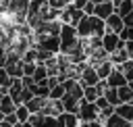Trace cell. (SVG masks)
I'll use <instances>...</instances> for the list:
<instances>
[{"mask_svg": "<svg viewBox=\"0 0 133 127\" xmlns=\"http://www.w3.org/2000/svg\"><path fill=\"white\" fill-rule=\"evenodd\" d=\"M114 10H116L118 15H123V17H125V15H129V12L133 10V0H123Z\"/></svg>", "mask_w": 133, "mask_h": 127, "instance_id": "cell-26", "label": "cell"}, {"mask_svg": "<svg viewBox=\"0 0 133 127\" xmlns=\"http://www.w3.org/2000/svg\"><path fill=\"white\" fill-rule=\"evenodd\" d=\"M108 104H110V102H108V100H106V96H104V94H102V96H98V98H96V106H98V108H100V110H102V108H106V106H108Z\"/></svg>", "mask_w": 133, "mask_h": 127, "instance_id": "cell-31", "label": "cell"}, {"mask_svg": "<svg viewBox=\"0 0 133 127\" xmlns=\"http://www.w3.org/2000/svg\"><path fill=\"white\" fill-rule=\"evenodd\" d=\"M15 108H17V104L10 98V94H0V110L4 115H8V112H15Z\"/></svg>", "mask_w": 133, "mask_h": 127, "instance_id": "cell-18", "label": "cell"}, {"mask_svg": "<svg viewBox=\"0 0 133 127\" xmlns=\"http://www.w3.org/2000/svg\"><path fill=\"white\" fill-rule=\"evenodd\" d=\"M121 46H125L123 37H121L116 31H108V29H106V33L102 35V48L110 54V52H114V50L121 48Z\"/></svg>", "mask_w": 133, "mask_h": 127, "instance_id": "cell-7", "label": "cell"}, {"mask_svg": "<svg viewBox=\"0 0 133 127\" xmlns=\"http://www.w3.org/2000/svg\"><path fill=\"white\" fill-rule=\"evenodd\" d=\"M104 96H106V100H108V102H110L112 106L121 104V100H118V90H116V87H106Z\"/></svg>", "mask_w": 133, "mask_h": 127, "instance_id": "cell-24", "label": "cell"}, {"mask_svg": "<svg viewBox=\"0 0 133 127\" xmlns=\"http://www.w3.org/2000/svg\"><path fill=\"white\" fill-rule=\"evenodd\" d=\"M62 96H64V85H62V83H56L54 87H50V96H48V98L58 100V98H62Z\"/></svg>", "mask_w": 133, "mask_h": 127, "instance_id": "cell-27", "label": "cell"}, {"mask_svg": "<svg viewBox=\"0 0 133 127\" xmlns=\"http://www.w3.org/2000/svg\"><path fill=\"white\" fill-rule=\"evenodd\" d=\"M108 58H110V60L114 62V67H116V65H123V62L129 58V54H127L125 46H121V48H116L114 52H110V54H108Z\"/></svg>", "mask_w": 133, "mask_h": 127, "instance_id": "cell-19", "label": "cell"}, {"mask_svg": "<svg viewBox=\"0 0 133 127\" xmlns=\"http://www.w3.org/2000/svg\"><path fill=\"white\" fill-rule=\"evenodd\" d=\"M118 35L123 37V42H129V40H133V27H131V25H125V27H123V31H121Z\"/></svg>", "mask_w": 133, "mask_h": 127, "instance_id": "cell-28", "label": "cell"}, {"mask_svg": "<svg viewBox=\"0 0 133 127\" xmlns=\"http://www.w3.org/2000/svg\"><path fill=\"white\" fill-rule=\"evenodd\" d=\"M114 112L133 123V102H121V104H116L114 106Z\"/></svg>", "mask_w": 133, "mask_h": 127, "instance_id": "cell-16", "label": "cell"}, {"mask_svg": "<svg viewBox=\"0 0 133 127\" xmlns=\"http://www.w3.org/2000/svg\"><path fill=\"white\" fill-rule=\"evenodd\" d=\"M35 81H42V79H46L48 77V69H46V65L44 62H37V67H35V71H33V75H31Z\"/></svg>", "mask_w": 133, "mask_h": 127, "instance_id": "cell-25", "label": "cell"}, {"mask_svg": "<svg viewBox=\"0 0 133 127\" xmlns=\"http://www.w3.org/2000/svg\"><path fill=\"white\" fill-rule=\"evenodd\" d=\"M91 2H96V4H98V2H108V0H91Z\"/></svg>", "mask_w": 133, "mask_h": 127, "instance_id": "cell-37", "label": "cell"}, {"mask_svg": "<svg viewBox=\"0 0 133 127\" xmlns=\"http://www.w3.org/2000/svg\"><path fill=\"white\" fill-rule=\"evenodd\" d=\"M123 27H125V17L118 15V12L114 10V12L106 19V29H108V31H116V33H121Z\"/></svg>", "mask_w": 133, "mask_h": 127, "instance_id": "cell-11", "label": "cell"}, {"mask_svg": "<svg viewBox=\"0 0 133 127\" xmlns=\"http://www.w3.org/2000/svg\"><path fill=\"white\" fill-rule=\"evenodd\" d=\"M77 117H79V121H96L100 117V108L96 106V102H87L85 98H81Z\"/></svg>", "mask_w": 133, "mask_h": 127, "instance_id": "cell-4", "label": "cell"}, {"mask_svg": "<svg viewBox=\"0 0 133 127\" xmlns=\"http://www.w3.org/2000/svg\"><path fill=\"white\" fill-rule=\"evenodd\" d=\"M98 96H100V94H98L96 85H83V98H85L87 102H96Z\"/></svg>", "mask_w": 133, "mask_h": 127, "instance_id": "cell-23", "label": "cell"}, {"mask_svg": "<svg viewBox=\"0 0 133 127\" xmlns=\"http://www.w3.org/2000/svg\"><path fill=\"white\" fill-rule=\"evenodd\" d=\"M35 46L50 52V54H58L60 52V37L50 35V33H39V35H35Z\"/></svg>", "mask_w": 133, "mask_h": 127, "instance_id": "cell-3", "label": "cell"}, {"mask_svg": "<svg viewBox=\"0 0 133 127\" xmlns=\"http://www.w3.org/2000/svg\"><path fill=\"white\" fill-rule=\"evenodd\" d=\"M2 119H4V112H2V110H0V121H2Z\"/></svg>", "mask_w": 133, "mask_h": 127, "instance_id": "cell-38", "label": "cell"}, {"mask_svg": "<svg viewBox=\"0 0 133 127\" xmlns=\"http://www.w3.org/2000/svg\"><path fill=\"white\" fill-rule=\"evenodd\" d=\"M114 12V2L112 0H108V2H98L96 6H94V15H98L100 19H108L110 15Z\"/></svg>", "mask_w": 133, "mask_h": 127, "instance_id": "cell-12", "label": "cell"}, {"mask_svg": "<svg viewBox=\"0 0 133 127\" xmlns=\"http://www.w3.org/2000/svg\"><path fill=\"white\" fill-rule=\"evenodd\" d=\"M116 90H118V100L121 102H133V90L129 87V83H125Z\"/></svg>", "mask_w": 133, "mask_h": 127, "instance_id": "cell-20", "label": "cell"}, {"mask_svg": "<svg viewBox=\"0 0 133 127\" xmlns=\"http://www.w3.org/2000/svg\"><path fill=\"white\" fill-rule=\"evenodd\" d=\"M112 112H114V106H112V104H108L106 108H102V110H100V117H98V119H100V121L104 123V121H106V119H108V117H110Z\"/></svg>", "mask_w": 133, "mask_h": 127, "instance_id": "cell-29", "label": "cell"}, {"mask_svg": "<svg viewBox=\"0 0 133 127\" xmlns=\"http://www.w3.org/2000/svg\"><path fill=\"white\" fill-rule=\"evenodd\" d=\"M94 67H96V71H98V75H100V79H106V77L110 75V71L114 69V62H112L110 58H104V60H100V62H96Z\"/></svg>", "mask_w": 133, "mask_h": 127, "instance_id": "cell-15", "label": "cell"}, {"mask_svg": "<svg viewBox=\"0 0 133 127\" xmlns=\"http://www.w3.org/2000/svg\"><path fill=\"white\" fill-rule=\"evenodd\" d=\"M100 81V75L96 71V67L91 62H85L81 67V73H79V83L81 85H96Z\"/></svg>", "mask_w": 133, "mask_h": 127, "instance_id": "cell-6", "label": "cell"}, {"mask_svg": "<svg viewBox=\"0 0 133 127\" xmlns=\"http://www.w3.org/2000/svg\"><path fill=\"white\" fill-rule=\"evenodd\" d=\"M94 6H96V2L87 0V2H85V6H83V12H85V15H94Z\"/></svg>", "mask_w": 133, "mask_h": 127, "instance_id": "cell-32", "label": "cell"}, {"mask_svg": "<svg viewBox=\"0 0 133 127\" xmlns=\"http://www.w3.org/2000/svg\"><path fill=\"white\" fill-rule=\"evenodd\" d=\"M112 2H114V8H116V6H118V4L123 2V0H112Z\"/></svg>", "mask_w": 133, "mask_h": 127, "instance_id": "cell-36", "label": "cell"}, {"mask_svg": "<svg viewBox=\"0 0 133 127\" xmlns=\"http://www.w3.org/2000/svg\"><path fill=\"white\" fill-rule=\"evenodd\" d=\"M73 0H48V4L52 6V8H58V10H62L66 4H71Z\"/></svg>", "mask_w": 133, "mask_h": 127, "instance_id": "cell-30", "label": "cell"}, {"mask_svg": "<svg viewBox=\"0 0 133 127\" xmlns=\"http://www.w3.org/2000/svg\"><path fill=\"white\" fill-rule=\"evenodd\" d=\"M133 123L131 121H127V119H123L121 115H116V112H112L106 121H104V127H131Z\"/></svg>", "mask_w": 133, "mask_h": 127, "instance_id": "cell-17", "label": "cell"}, {"mask_svg": "<svg viewBox=\"0 0 133 127\" xmlns=\"http://www.w3.org/2000/svg\"><path fill=\"white\" fill-rule=\"evenodd\" d=\"M58 37H60V52L62 54H69L73 48H77L81 44V37L77 33V27L75 25H69V23H62Z\"/></svg>", "mask_w": 133, "mask_h": 127, "instance_id": "cell-2", "label": "cell"}, {"mask_svg": "<svg viewBox=\"0 0 133 127\" xmlns=\"http://www.w3.org/2000/svg\"><path fill=\"white\" fill-rule=\"evenodd\" d=\"M129 87H131V90H133V81H129Z\"/></svg>", "mask_w": 133, "mask_h": 127, "instance_id": "cell-39", "label": "cell"}, {"mask_svg": "<svg viewBox=\"0 0 133 127\" xmlns=\"http://www.w3.org/2000/svg\"><path fill=\"white\" fill-rule=\"evenodd\" d=\"M46 104H48V98H42V96H31V98L25 102V106H27L31 112H42V110L46 108Z\"/></svg>", "mask_w": 133, "mask_h": 127, "instance_id": "cell-14", "label": "cell"}, {"mask_svg": "<svg viewBox=\"0 0 133 127\" xmlns=\"http://www.w3.org/2000/svg\"><path fill=\"white\" fill-rule=\"evenodd\" d=\"M106 83H108V87H121V85H125V83H129V81H127L125 73H123L118 67H114V69L110 71V75L106 77Z\"/></svg>", "mask_w": 133, "mask_h": 127, "instance_id": "cell-10", "label": "cell"}, {"mask_svg": "<svg viewBox=\"0 0 133 127\" xmlns=\"http://www.w3.org/2000/svg\"><path fill=\"white\" fill-rule=\"evenodd\" d=\"M125 25H131V27H133V10H131L129 15H125Z\"/></svg>", "mask_w": 133, "mask_h": 127, "instance_id": "cell-34", "label": "cell"}, {"mask_svg": "<svg viewBox=\"0 0 133 127\" xmlns=\"http://www.w3.org/2000/svg\"><path fill=\"white\" fill-rule=\"evenodd\" d=\"M15 115H17V121H19V123H25V121H29L31 110H29L25 104H19V106L15 108Z\"/></svg>", "mask_w": 133, "mask_h": 127, "instance_id": "cell-21", "label": "cell"}, {"mask_svg": "<svg viewBox=\"0 0 133 127\" xmlns=\"http://www.w3.org/2000/svg\"><path fill=\"white\" fill-rule=\"evenodd\" d=\"M125 50H127V54H129V58H133V40H129V42H125Z\"/></svg>", "mask_w": 133, "mask_h": 127, "instance_id": "cell-33", "label": "cell"}, {"mask_svg": "<svg viewBox=\"0 0 133 127\" xmlns=\"http://www.w3.org/2000/svg\"><path fill=\"white\" fill-rule=\"evenodd\" d=\"M85 2H87V0H73V4H75L77 8H83V6H85Z\"/></svg>", "mask_w": 133, "mask_h": 127, "instance_id": "cell-35", "label": "cell"}, {"mask_svg": "<svg viewBox=\"0 0 133 127\" xmlns=\"http://www.w3.org/2000/svg\"><path fill=\"white\" fill-rule=\"evenodd\" d=\"M29 121L33 123V127H58V119L46 112H31Z\"/></svg>", "mask_w": 133, "mask_h": 127, "instance_id": "cell-8", "label": "cell"}, {"mask_svg": "<svg viewBox=\"0 0 133 127\" xmlns=\"http://www.w3.org/2000/svg\"><path fill=\"white\" fill-rule=\"evenodd\" d=\"M75 27H77L79 37H83V40L94 37V35H100V37H102V35L106 33V21L100 19L98 15H83L81 21H79Z\"/></svg>", "mask_w": 133, "mask_h": 127, "instance_id": "cell-1", "label": "cell"}, {"mask_svg": "<svg viewBox=\"0 0 133 127\" xmlns=\"http://www.w3.org/2000/svg\"><path fill=\"white\" fill-rule=\"evenodd\" d=\"M123 73H125V77H127V81H133V58H127L123 65H116Z\"/></svg>", "mask_w": 133, "mask_h": 127, "instance_id": "cell-22", "label": "cell"}, {"mask_svg": "<svg viewBox=\"0 0 133 127\" xmlns=\"http://www.w3.org/2000/svg\"><path fill=\"white\" fill-rule=\"evenodd\" d=\"M85 12H83V8H77L73 2L71 4H66L62 10H60V23H69V25H77L79 21H81V17H83Z\"/></svg>", "mask_w": 133, "mask_h": 127, "instance_id": "cell-5", "label": "cell"}, {"mask_svg": "<svg viewBox=\"0 0 133 127\" xmlns=\"http://www.w3.org/2000/svg\"><path fill=\"white\" fill-rule=\"evenodd\" d=\"M27 6H29V0H8L6 2V8L10 15H27Z\"/></svg>", "mask_w": 133, "mask_h": 127, "instance_id": "cell-13", "label": "cell"}, {"mask_svg": "<svg viewBox=\"0 0 133 127\" xmlns=\"http://www.w3.org/2000/svg\"><path fill=\"white\" fill-rule=\"evenodd\" d=\"M58 127H79L81 121L77 117V112H69V110H62L58 117Z\"/></svg>", "mask_w": 133, "mask_h": 127, "instance_id": "cell-9", "label": "cell"}]
</instances>
